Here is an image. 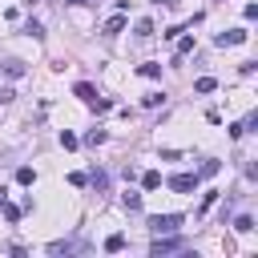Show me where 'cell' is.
I'll use <instances>...</instances> for the list:
<instances>
[{
	"instance_id": "6da1fadb",
	"label": "cell",
	"mask_w": 258,
	"mask_h": 258,
	"mask_svg": "<svg viewBox=\"0 0 258 258\" xmlns=\"http://www.w3.org/2000/svg\"><path fill=\"white\" fill-rule=\"evenodd\" d=\"M181 222H185L181 214H153V218H149V230H153V238H157V234H177Z\"/></svg>"
},
{
	"instance_id": "7a4b0ae2",
	"label": "cell",
	"mask_w": 258,
	"mask_h": 258,
	"mask_svg": "<svg viewBox=\"0 0 258 258\" xmlns=\"http://www.w3.org/2000/svg\"><path fill=\"white\" fill-rule=\"evenodd\" d=\"M177 250H185V242H181V238H169V234H157V238L149 242V254H153V258H165V254H177Z\"/></svg>"
},
{
	"instance_id": "3957f363",
	"label": "cell",
	"mask_w": 258,
	"mask_h": 258,
	"mask_svg": "<svg viewBox=\"0 0 258 258\" xmlns=\"http://www.w3.org/2000/svg\"><path fill=\"white\" fill-rule=\"evenodd\" d=\"M198 173H173V177H165V185L173 189V194H189V189H198Z\"/></svg>"
},
{
	"instance_id": "277c9868",
	"label": "cell",
	"mask_w": 258,
	"mask_h": 258,
	"mask_svg": "<svg viewBox=\"0 0 258 258\" xmlns=\"http://www.w3.org/2000/svg\"><path fill=\"white\" fill-rule=\"evenodd\" d=\"M246 36H250L246 28H230V32H218L214 44H218V48H234V44H246Z\"/></svg>"
},
{
	"instance_id": "5b68a950",
	"label": "cell",
	"mask_w": 258,
	"mask_h": 258,
	"mask_svg": "<svg viewBox=\"0 0 258 258\" xmlns=\"http://www.w3.org/2000/svg\"><path fill=\"white\" fill-rule=\"evenodd\" d=\"M73 97H81L85 105H93V101H97V89H93L89 81H77V85H73Z\"/></svg>"
},
{
	"instance_id": "8992f818",
	"label": "cell",
	"mask_w": 258,
	"mask_h": 258,
	"mask_svg": "<svg viewBox=\"0 0 258 258\" xmlns=\"http://www.w3.org/2000/svg\"><path fill=\"white\" fill-rule=\"evenodd\" d=\"M125 246H129V242H125V234H109V238H105V250H109V254H121Z\"/></svg>"
},
{
	"instance_id": "52a82bcc",
	"label": "cell",
	"mask_w": 258,
	"mask_h": 258,
	"mask_svg": "<svg viewBox=\"0 0 258 258\" xmlns=\"http://www.w3.org/2000/svg\"><path fill=\"white\" fill-rule=\"evenodd\" d=\"M4 77H12V81H16V77H24V60H16V56H12V60H4Z\"/></svg>"
},
{
	"instance_id": "ba28073f",
	"label": "cell",
	"mask_w": 258,
	"mask_h": 258,
	"mask_svg": "<svg viewBox=\"0 0 258 258\" xmlns=\"http://www.w3.org/2000/svg\"><path fill=\"white\" fill-rule=\"evenodd\" d=\"M218 169H222V161H218V157H206V161H202V169H198V177H214Z\"/></svg>"
},
{
	"instance_id": "9c48e42d",
	"label": "cell",
	"mask_w": 258,
	"mask_h": 258,
	"mask_svg": "<svg viewBox=\"0 0 258 258\" xmlns=\"http://www.w3.org/2000/svg\"><path fill=\"white\" fill-rule=\"evenodd\" d=\"M121 28H125V16H109L105 20V36H117Z\"/></svg>"
},
{
	"instance_id": "30bf717a",
	"label": "cell",
	"mask_w": 258,
	"mask_h": 258,
	"mask_svg": "<svg viewBox=\"0 0 258 258\" xmlns=\"http://www.w3.org/2000/svg\"><path fill=\"white\" fill-rule=\"evenodd\" d=\"M214 89H218L214 77H198V81H194V93H214Z\"/></svg>"
},
{
	"instance_id": "8fae6325",
	"label": "cell",
	"mask_w": 258,
	"mask_h": 258,
	"mask_svg": "<svg viewBox=\"0 0 258 258\" xmlns=\"http://www.w3.org/2000/svg\"><path fill=\"white\" fill-rule=\"evenodd\" d=\"M16 181H20V185H32V181H36V169H32V165H20V169H16Z\"/></svg>"
},
{
	"instance_id": "7c38bea8",
	"label": "cell",
	"mask_w": 258,
	"mask_h": 258,
	"mask_svg": "<svg viewBox=\"0 0 258 258\" xmlns=\"http://www.w3.org/2000/svg\"><path fill=\"white\" fill-rule=\"evenodd\" d=\"M121 206H125L129 214H137V210H141V194H133V189H129V194L121 198Z\"/></svg>"
},
{
	"instance_id": "4fadbf2b",
	"label": "cell",
	"mask_w": 258,
	"mask_h": 258,
	"mask_svg": "<svg viewBox=\"0 0 258 258\" xmlns=\"http://www.w3.org/2000/svg\"><path fill=\"white\" fill-rule=\"evenodd\" d=\"M234 230H238V234H250V230H254V218H250V214H238V218H234Z\"/></svg>"
},
{
	"instance_id": "5bb4252c",
	"label": "cell",
	"mask_w": 258,
	"mask_h": 258,
	"mask_svg": "<svg viewBox=\"0 0 258 258\" xmlns=\"http://www.w3.org/2000/svg\"><path fill=\"white\" fill-rule=\"evenodd\" d=\"M24 36L40 40V36H44V24H40V20H28V24H24Z\"/></svg>"
},
{
	"instance_id": "9a60e30c",
	"label": "cell",
	"mask_w": 258,
	"mask_h": 258,
	"mask_svg": "<svg viewBox=\"0 0 258 258\" xmlns=\"http://www.w3.org/2000/svg\"><path fill=\"white\" fill-rule=\"evenodd\" d=\"M141 185H145V189H157V185H161V173H157V169L141 173Z\"/></svg>"
},
{
	"instance_id": "2e32d148",
	"label": "cell",
	"mask_w": 258,
	"mask_h": 258,
	"mask_svg": "<svg viewBox=\"0 0 258 258\" xmlns=\"http://www.w3.org/2000/svg\"><path fill=\"white\" fill-rule=\"evenodd\" d=\"M137 73H141V77H149V81H153V77H161V64H153V60H149V64H141V69H137Z\"/></svg>"
},
{
	"instance_id": "e0dca14e",
	"label": "cell",
	"mask_w": 258,
	"mask_h": 258,
	"mask_svg": "<svg viewBox=\"0 0 258 258\" xmlns=\"http://www.w3.org/2000/svg\"><path fill=\"white\" fill-rule=\"evenodd\" d=\"M60 145H64V149H77L81 141H77V133H69V129H60Z\"/></svg>"
},
{
	"instance_id": "ac0fdd59",
	"label": "cell",
	"mask_w": 258,
	"mask_h": 258,
	"mask_svg": "<svg viewBox=\"0 0 258 258\" xmlns=\"http://www.w3.org/2000/svg\"><path fill=\"white\" fill-rule=\"evenodd\" d=\"M89 181H93V185H97V189H109V177H105V173H101V169H93V173H89Z\"/></svg>"
},
{
	"instance_id": "d6986e66",
	"label": "cell",
	"mask_w": 258,
	"mask_h": 258,
	"mask_svg": "<svg viewBox=\"0 0 258 258\" xmlns=\"http://www.w3.org/2000/svg\"><path fill=\"white\" fill-rule=\"evenodd\" d=\"M0 210H4V218H8V222H20V206H12V202H4Z\"/></svg>"
},
{
	"instance_id": "ffe728a7",
	"label": "cell",
	"mask_w": 258,
	"mask_h": 258,
	"mask_svg": "<svg viewBox=\"0 0 258 258\" xmlns=\"http://www.w3.org/2000/svg\"><path fill=\"white\" fill-rule=\"evenodd\" d=\"M185 52H194V36H181L177 40V56H185Z\"/></svg>"
},
{
	"instance_id": "44dd1931",
	"label": "cell",
	"mask_w": 258,
	"mask_h": 258,
	"mask_svg": "<svg viewBox=\"0 0 258 258\" xmlns=\"http://www.w3.org/2000/svg\"><path fill=\"white\" fill-rule=\"evenodd\" d=\"M85 141H89V145H101V141H105V129H89Z\"/></svg>"
},
{
	"instance_id": "7402d4cb",
	"label": "cell",
	"mask_w": 258,
	"mask_h": 258,
	"mask_svg": "<svg viewBox=\"0 0 258 258\" xmlns=\"http://www.w3.org/2000/svg\"><path fill=\"white\" fill-rule=\"evenodd\" d=\"M137 36H153V20H137Z\"/></svg>"
},
{
	"instance_id": "603a6c76",
	"label": "cell",
	"mask_w": 258,
	"mask_h": 258,
	"mask_svg": "<svg viewBox=\"0 0 258 258\" xmlns=\"http://www.w3.org/2000/svg\"><path fill=\"white\" fill-rule=\"evenodd\" d=\"M161 101H165V93H149V97H145V109H157Z\"/></svg>"
},
{
	"instance_id": "cb8c5ba5",
	"label": "cell",
	"mask_w": 258,
	"mask_h": 258,
	"mask_svg": "<svg viewBox=\"0 0 258 258\" xmlns=\"http://www.w3.org/2000/svg\"><path fill=\"white\" fill-rule=\"evenodd\" d=\"M214 202H218V189H210V194H206V198H202V214H206V210H210V206H214Z\"/></svg>"
},
{
	"instance_id": "d4e9b609",
	"label": "cell",
	"mask_w": 258,
	"mask_h": 258,
	"mask_svg": "<svg viewBox=\"0 0 258 258\" xmlns=\"http://www.w3.org/2000/svg\"><path fill=\"white\" fill-rule=\"evenodd\" d=\"M12 97H16V93H12V89H8V85H4V89H0V105H8V101H12Z\"/></svg>"
},
{
	"instance_id": "484cf974",
	"label": "cell",
	"mask_w": 258,
	"mask_h": 258,
	"mask_svg": "<svg viewBox=\"0 0 258 258\" xmlns=\"http://www.w3.org/2000/svg\"><path fill=\"white\" fill-rule=\"evenodd\" d=\"M153 4H161V8H177V0H153Z\"/></svg>"
},
{
	"instance_id": "4316f807",
	"label": "cell",
	"mask_w": 258,
	"mask_h": 258,
	"mask_svg": "<svg viewBox=\"0 0 258 258\" xmlns=\"http://www.w3.org/2000/svg\"><path fill=\"white\" fill-rule=\"evenodd\" d=\"M64 4H97V0H64Z\"/></svg>"
},
{
	"instance_id": "83f0119b",
	"label": "cell",
	"mask_w": 258,
	"mask_h": 258,
	"mask_svg": "<svg viewBox=\"0 0 258 258\" xmlns=\"http://www.w3.org/2000/svg\"><path fill=\"white\" fill-rule=\"evenodd\" d=\"M4 202H8V194H4V185H0V206H4Z\"/></svg>"
}]
</instances>
